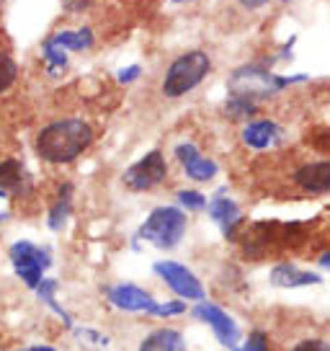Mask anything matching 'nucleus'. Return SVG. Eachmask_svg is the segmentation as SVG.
I'll list each match as a JSON object with an SVG mask.
<instances>
[{"mask_svg":"<svg viewBox=\"0 0 330 351\" xmlns=\"http://www.w3.org/2000/svg\"><path fill=\"white\" fill-rule=\"evenodd\" d=\"M96 143V130L80 117H60L39 127L31 140L34 155L45 165H70Z\"/></svg>","mask_w":330,"mask_h":351,"instance_id":"1","label":"nucleus"},{"mask_svg":"<svg viewBox=\"0 0 330 351\" xmlns=\"http://www.w3.org/2000/svg\"><path fill=\"white\" fill-rule=\"evenodd\" d=\"M188 230V217L186 212L178 204H160L155 207L144 222L137 228V241L150 243L157 251H176L183 243Z\"/></svg>","mask_w":330,"mask_h":351,"instance_id":"2","label":"nucleus"},{"mask_svg":"<svg viewBox=\"0 0 330 351\" xmlns=\"http://www.w3.org/2000/svg\"><path fill=\"white\" fill-rule=\"evenodd\" d=\"M305 80H307V75H274L264 65L248 62V65H240L238 70H232L227 88H230L232 96H242V99H251L258 104V101L271 99L276 93H281L284 88L294 86V83H305Z\"/></svg>","mask_w":330,"mask_h":351,"instance_id":"3","label":"nucleus"},{"mask_svg":"<svg viewBox=\"0 0 330 351\" xmlns=\"http://www.w3.org/2000/svg\"><path fill=\"white\" fill-rule=\"evenodd\" d=\"M8 261H11L13 274L18 276L29 292L39 285L55 266V248L45 243H34L29 238H18L8 245Z\"/></svg>","mask_w":330,"mask_h":351,"instance_id":"4","label":"nucleus"},{"mask_svg":"<svg viewBox=\"0 0 330 351\" xmlns=\"http://www.w3.org/2000/svg\"><path fill=\"white\" fill-rule=\"evenodd\" d=\"M212 73V60L204 49H191V52H183L178 55L168 70H165L163 77V96L165 99H183L191 90H196L204 77Z\"/></svg>","mask_w":330,"mask_h":351,"instance_id":"5","label":"nucleus"},{"mask_svg":"<svg viewBox=\"0 0 330 351\" xmlns=\"http://www.w3.org/2000/svg\"><path fill=\"white\" fill-rule=\"evenodd\" d=\"M153 274L157 276L178 300H186V302L207 300L204 282L188 269L186 263L173 261V258H160V261L153 263Z\"/></svg>","mask_w":330,"mask_h":351,"instance_id":"6","label":"nucleus"},{"mask_svg":"<svg viewBox=\"0 0 330 351\" xmlns=\"http://www.w3.org/2000/svg\"><path fill=\"white\" fill-rule=\"evenodd\" d=\"M191 318L199 320V323H204V326H210L217 343L225 346L227 351H232L242 341L240 323L232 318L225 307L217 305V302H212V300H199V302H194Z\"/></svg>","mask_w":330,"mask_h":351,"instance_id":"7","label":"nucleus"},{"mask_svg":"<svg viewBox=\"0 0 330 351\" xmlns=\"http://www.w3.org/2000/svg\"><path fill=\"white\" fill-rule=\"evenodd\" d=\"M165 178H168L165 153L163 150H150L121 173V184L134 194H144V191H153L160 184H165Z\"/></svg>","mask_w":330,"mask_h":351,"instance_id":"8","label":"nucleus"},{"mask_svg":"<svg viewBox=\"0 0 330 351\" xmlns=\"http://www.w3.org/2000/svg\"><path fill=\"white\" fill-rule=\"evenodd\" d=\"M106 302L119 313H132V315H144L150 305L155 302V295L144 287L134 285V282H116L103 289Z\"/></svg>","mask_w":330,"mask_h":351,"instance_id":"9","label":"nucleus"},{"mask_svg":"<svg viewBox=\"0 0 330 351\" xmlns=\"http://www.w3.org/2000/svg\"><path fill=\"white\" fill-rule=\"evenodd\" d=\"M173 155H176L178 165L183 168L186 178L194 181V184H210V181H214L217 173H220L217 160L207 158L194 143H178L176 147H173Z\"/></svg>","mask_w":330,"mask_h":351,"instance_id":"10","label":"nucleus"},{"mask_svg":"<svg viewBox=\"0 0 330 351\" xmlns=\"http://www.w3.org/2000/svg\"><path fill=\"white\" fill-rule=\"evenodd\" d=\"M0 189L11 199H26L34 191V176L21 158H0Z\"/></svg>","mask_w":330,"mask_h":351,"instance_id":"11","label":"nucleus"},{"mask_svg":"<svg viewBox=\"0 0 330 351\" xmlns=\"http://www.w3.org/2000/svg\"><path fill=\"white\" fill-rule=\"evenodd\" d=\"M207 215L217 222V228H220L222 235H225L227 241L235 238V230L242 225L240 207H238V202H235V199L227 197V189L225 186L217 189V194L210 199V204H207Z\"/></svg>","mask_w":330,"mask_h":351,"instance_id":"12","label":"nucleus"},{"mask_svg":"<svg viewBox=\"0 0 330 351\" xmlns=\"http://www.w3.org/2000/svg\"><path fill=\"white\" fill-rule=\"evenodd\" d=\"M73 212H75V184L73 181H60L55 189V199L47 209V230L65 232Z\"/></svg>","mask_w":330,"mask_h":351,"instance_id":"13","label":"nucleus"},{"mask_svg":"<svg viewBox=\"0 0 330 351\" xmlns=\"http://www.w3.org/2000/svg\"><path fill=\"white\" fill-rule=\"evenodd\" d=\"M281 137H284V130L274 119H251L245 121V127L240 130L242 145L251 150H258V153L281 143Z\"/></svg>","mask_w":330,"mask_h":351,"instance_id":"14","label":"nucleus"},{"mask_svg":"<svg viewBox=\"0 0 330 351\" xmlns=\"http://www.w3.org/2000/svg\"><path fill=\"white\" fill-rule=\"evenodd\" d=\"M268 282L279 289H299V287H315L322 285V276L309 269H299L297 263H276L268 274Z\"/></svg>","mask_w":330,"mask_h":351,"instance_id":"15","label":"nucleus"},{"mask_svg":"<svg viewBox=\"0 0 330 351\" xmlns=\"http://www.w3.org/2000/svg\"><path fill=\"white\" fill-rule=\"evenodd\" d=\"M137 351H188V339L183 330L170 326H157L150 333H144L137 343Z\"/></svg>","mask_w":330,"mask_h":351,"instance_id":"16","label":"nucleus"},{"mask_svg":"<svg viewBox=\"0 0 330 351\" xmlns=\"http://www.w3.org/2000/svg\"><path fill=\"white\" fill-rule=\"evenodd\" d=\"M294 184L307 194H330V160L299 165L294 173Z\"/></svg>","mask_w":330,"mask_h":351,"instance_id":"17","label":"nucleus"},{"mask_svg":"<svg viewBox=\"0 0 330 351\" xmlns=\"http://www.w3.org/2000/svg\"><path fill=\"white\" fill-rule=\"evenodd\" d=\"M57 292H60V279H57V276H49V274L34 287V297H36V300H39V302H42V305L62 323V328L70 330L73 326H75V318H73V315L67 313V307L57 300Z\"/></svg>","mask_w":330,"mask_h":351,"instance_id":"18","label":"nucleus"},{"mask_svg":"<svg viewBox=\"0 0 330 351\" xmlns=\"http://www.w3.org/2000/svg\"><path fill=\"white\" fill-rule=\"evenodd\" d=\"M57 47H62L65 52H88L96 44V36H93V29L90 26H80V29H62L49 36Z\"/></svg>","mask_w":330,"mask_h":351,"instance_id":"19","label":"nucleus"},{"mask_svg":"<svg viewBox=\"0 0 330 351\" xmlns=\"http://www.w3.org/2000/svg\"><path fill=\"white\" fill-rule=\"evenodd\" d=\"M42 57H45V67L49 77H60L70 65V52H65L62 47H57L49 36L42 42Z\"/></svg>","mask_w":330,"mask_h":351,"instance_id":"20","label":"nucleus"},{"mask_svg":"<svg viewBox=\"0 0 330 351\" xmlns=\"http://www.w3.org/2000/svg\"><path fill=\"white\" fill-rule=\"evenodd\" d=\"M73 339L80 343V346H90V349H109L111 346V339L106 333H101L99 328H93V326H83V323H75L73 328L67 330Z\"/></svg>","mask_w":330,"mask_h":351,"instance_id":"21","label":"nucleus"},{"mask_svg":"<svg viewBox=\"0 0 330 351\" xmlns=\"http://www.w3.org/2000/svg\"><path fill=\"white\" fill-rule=\"evenodd\" d=\"M188 313V305L186 300H165V302H160V300H155L153 305H150V310L144 313V318H155V320H170V318H181V315H186Z\"/></svg>","mask_w":330,"mask_h":351,"instance_id":"22","label":"nucleus"},{"mask_svg":"<svg viewBox=\"0 0 330 351\" xmlns=\"http://www.w3.org/2000/svg\"><path fill=\"white\" fill-rule=\"evenodd\" d=\"M222 111L230 121H245L251 119L255 111H258V104L251 99H242V96H227V101L222 104Z\"/></svg>","mask_w":330,"mask_h":351,"instance_id":"23","label":"nucleus"},{"mask_svg":"<svg viewBox=\"0 0 330 351\" xmlns=\"http://www.w3.org/2000/svg\"><path fill=\"white\" fill-rule=\"evenodd\" d=\"M18 75H21L18 62L13 60L11 52L0 49V96H5V93L18 83Z\"/></svg>","mask_w":330,"mask_h":351,"instance_id":"24","label":"nucleus"},{"mask_svg":"<svg viewBox=\"0 0 330 351\" xmlns=\"http://www.w3.org/2000/svg\"><path fill=\"white\" fill-rule=\"evenodd\" d=\"M176 202L183 212H207V204H210V199L204 197L199 189H178Z\"/></svg>","mask_w":330,"mask_h":351,"instance_id":"25","label":"nucleus"},{"mask_svg":"<svg viewBox=\"0 0 330 351\" xmlns=\"http://www.w3.org/2000/svg\"><path fill=\"white\" fill-rule=\"evenodd\" d=\"M268 343H271V341H268V336H266L264 330H251V333L245 336V341H240L232 351H268L271 349Z\"/></svg>","mask_w":330,"mask_h":351,"instance_id":"26","label":"nucleus"},{"mask_svg":"<svg viewBox=\"0 0 330 351\" xmlns=\"http://www.w3.org/2000/svg\"><path fill=\"white\" fill-rule=\"evenodd\" d=\"M142 77V65H127L121 67L119 73H116V80H119V86H132V83H137Z\"/></svg>","mask_w":330,"mask_h":351,"instance_id":"27","label":"nucleus"},{"mask_svg":"<svg viewBox=\"0 0 330 351\" xmlns=\"http://www.w3.org/2000/svg\"><path fill=\"white\" fill-rule=\"evenodd\" d=\"M292 351H330V343L322 339H305L299 341V343H294Z\"/></svg>","mask_w":330,"mask_h":351,"instance_id":"28","label":"nucleus"},{"mask_svg":"<svg viewBox=\"0 0 330 351\" xmlns=\"http://www.w3.org/2000/svg\"><path fill=\"white\" fill-rule=\"evenodd\" d=\"M60 5L65 8L67 13H83L96 5V0H60Z\"/></svg>","mask_w":330,"mask_h":351,"instance_id":"29","label":"nucleus"},{"mask_svg":"<svg viewBox=\"0 0 330 351\" xmlns=\"http://www.w3.org/2000/svg\"><path fill=\"white\" fill-rule=\"evenodd\" d=\"M16 351H60V349L52 346V343H45V341H34V343H23V346H18Z\"/></svg>","mask_w":330,"mask_h":351,"instance_id":"30","label":"nucleus"},{"mask_svg":"<svg viewBox=\"0 0 330 351\" xmlns=\"http://www.w3.org/2000/svg\"><path fill=\"white\" fill-rule=\"evenodd\" d=\"M245 11H258V8H264L266 3H271V0H238Z\"/></svg>","mask_w":330,"mask_h":351,"instance_id":"31","label":"nucleus"},{"mask_svg":"<svg viewBox=\"0 0 330 351\" xmlns=\"http://www.w3.org/2000/svg\"><path fill=\"white\" fill-rule=\"evenodd\" d=\"M318 263H320V269H328V271H330V251L322 253V256L318 258Z\"/></svg>","mask_w":330,"mask_h":351,"instance_id":"32","label":"nucleus"},{"mask_svg":"<svg viewBox=\"0 0 330 351\" xmlns=\"http://www.w3.org/2000/svg\"><path fill=\"white\" fill-rule=\"evenodd\" d=\"M8 199H11V197H8V194H5L3 189H0V202H8Z\"/></svg>","mask_w":330,"mask_h":351,"instance_id":"33","label":"nucleus"},{"mask_svg":"<svg viewBox=\"0 0 330 351\" xmlns=\"http://www.w3.org/2000/svg\"><path fill=\"white\" fill-rule=\"evenodd\" d=\"M170 3H188V0H170Z\"/></svg>","mask_w":330,"mask_h":351,"instance_id":"34","label":"nucleus"}]
</instances>
